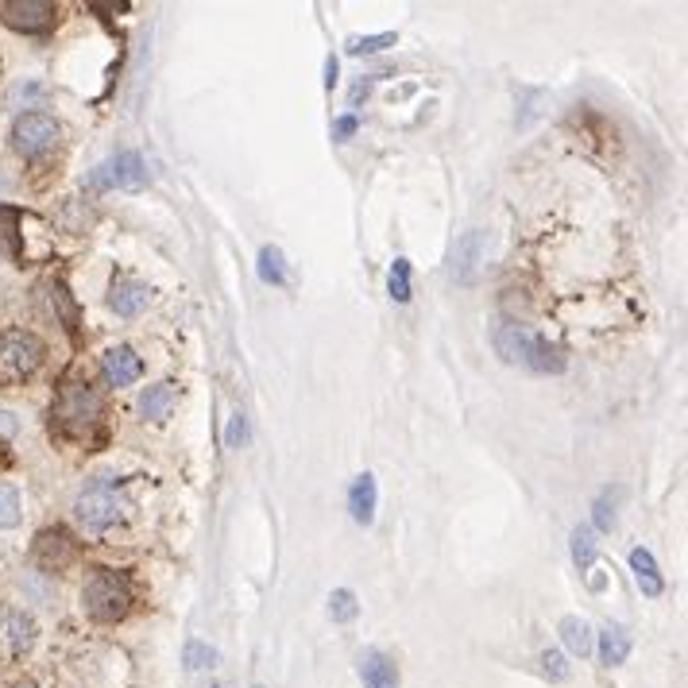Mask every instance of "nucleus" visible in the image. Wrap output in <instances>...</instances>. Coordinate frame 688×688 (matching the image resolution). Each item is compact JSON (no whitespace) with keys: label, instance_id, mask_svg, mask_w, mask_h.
<instances>
[{"label":"nucleus","instance_id":"obj_1","mask_svg":"<svg viewBox=\"0 0 688 688\" xmlns=\"http://www.w3.org/2000/svg\"><path fill=\"white\" fill-rule=\"evenodd\" d=\"M105 418V402H101V391L82 379V375H66L62 387H58L55 399V426L70 437H89V433L101 426Z\"/></svg>","mask_w":688,"mask_h":688},{"label":"nucleus","instance_id":"obj_2","mask_svg":"<svg viewBox=\"0 0 688 688\" xmlns=\"http://www.w3.org/2000/svg\"><path fill=\"white\" fill-rule=\"evenodd\" d=\"M495 348H499L503 360L522 364L530 372H542V375L565 372V352L557 344H549L545 337H538L534 329H526V325H499L495 329Z\"/></svg>","mask_w":688,"mask_h":688},{"label":"nucleus","instance_id":"obj_3","mask_svg":"<svg viewBox=\"0 0 688 688\" xmlns=\"http://www.w3.org/2000/svg\"><path fill=\"white\" fill-rule=\"evenodd\" d=\"M78 522L86 530H109L120 518L128 515V499H124V488L116 484L113 476H97L93 484H86V491L78 495Z\"/></svg>","mask_w":688,"mask_h":688},{"label":"nucleus","instance_id":"obj_4","mask_svg":"<svg viewBox=\"0 0 688 688\" xmlns=\"http://www.w3.org/2000/svg\"><path fill=\"white\" fill-rule=\"evenodd\" d=\"M128 603H132V584L124 573L113 569H93V576L86 580V607L93 619L101 623H113L128 615Z\"/></svg>","mask_w":688,"mask_h":688},{"label":"nucleus","instance_id":"obj_5","mask_svg":"<svg viewBox=\"0 0 688 688\" xmlns=\"http://www.w3.org/2000/svg\"><path fill=\"white\" fill-rule=\"evenodd\" d=\"M43 364V344L31 333H0V383H20Z\"/></svg>","mask_w":688,"mask_h":688},{"label":"nucleus","instance_id":"obj_6","mask_svg":"<svg viewBox=\"0 0 688 688\" xmlns=\"http://www.w3.org/2000/svg\"><path fill=\"white\" fill-rule=\"evenodd\" d=\"M55 144H58V124L43 113H24L16 120V128H12V147L20 155H28V159L47 155Z\"/></svg>","mask_w":688,"mask_h":688},{"label":"nucleus","instance_id":"obj_7","mask_svg":"<svg viewBox=\"0 0 688 688\" xmlns=\"http://www.w3.org/2000/svg\"><path fill=\"white\" fill-rule=\"evenodd\" d=\"M144 159L136 155V151H120L116 159H109V163H101L97 171H93V186H116V190H136V186H144Z\"/></svg>","mask_w":688,"mask_h":688},{"label":"nucleus","instance_id":"obj_8","mask_svg":"<svg viewBox=\"0 0 688 688\" xmlns=\"http://www.w3.org/2000/svg\"><path fill=\"white\" fill-rule=\"evenodd\" d=\"M0 16L4 24L16 31H47L55 24V4L47 0H12V4H0Z\"/></svg>","mask_w":688,"mask_h":688},{"label":"nucleus","instance_id":"obj_9","mask_svg":"<svg viewBox=\"0 0 688 688\" xmlns=\"http://www.w3.org/2000/svg\"><path fill=\"white\" fill-rule=\"evenodd\" d=\"M101 372H105V379H109L113 387H128V383H136V379H140L144 364H140V356H136L132 348L116 344V348H109V352L101 356Z\"/></svg>","mask_w":688,"mask_h":688},{"label":"nucleus","instance_id":"obj_10","mask_svg":"<svg viewBox=\"0 0 688 688\" xmlns=\"http://www.w3.org/2000/svg\"><path fill=\"white\" fill-rule=\"evenodd\" d=\"M70 557H74V542H70V534L66 530H43L39 538H35V561L43 565V569H62V565H70Z\"/></svg>","mask_w":688,"mask_h":688},{"label":"nucleus","instance_id":"obj_11","mask_svg":"<svg viewBox=\"0 0 688 688\" xmlns=\"http://www.w3.org/2000/svg\"><path fill=\"white\" fill-rule=\"evenodd\" d=\"M360 677H364V688H399V669L395 661L379 650H364L360 654Z\"/></svg>","mask_w":688,"mask_h":688},{"label":"nucleus","instance_id":"obj_12","mask_svg":"<svg viewBox=\"0 0 688 688\" xmlns=\"http://www.w3.org/2000/svg\"><path fill=\"white\" fill-rule=\"evenodd\" d=\"M147 298H151V290H147L140 279H116L113 294H109L113 310H116V314H124V317L140 314V310L147 306Z\"/></svg>","mask_w":688,"mask_h":688},{"label":"nucleus","instance_id":"obj_13","mask_svg":"<svg viewBox=\"0 0 688 688\" xmlns=\"http://www.w3.org/2000/svg\"><path fill=\"white\" fill-rule=\"evenodd\" d=\"M480 256H484V232H468L457 244V252H453V275H457L460 283H468L476 275Z\"/></svg>","mask_w":688,"mask_h":688},{"label":"nucleus","instance_id":"obj_14","mask_svg":"<svg viewBox=\"0 0 688 688\" xmlns=\"http://www.w3.org/2000/svg\"><path fill=\"white\" fill-rule=\"evenodd\" d=\"M348 511H352L356 522H364V526L372 522L375 518V476L364 472V476H356V480H352V491H348Z\"/></svg>","mask_w":688,"mask_h":688},{"label":"nucleus","instance_id":"obj_15","mask_svg":"<svg viewBox=\"0 0 688 688\" xmlns=\"http://www.w3.org/2000/svg\"><path fill=\"white\" fill-rule=\"evenodd\" d=\"M174 399H178L174 383H159V387H147V395L140 399V414H144V418H151V422H163V418L171 414Z\"/></svg>","mask_w":688,"mask_h":688},{"label":"nucleus","instance_id":"obj_16","mask_svg":"<svg viewBox=\"0 0 688 688\" xmlns=\"http://www.w3.org/2000/svg\"><path fill=\"white\" fill-rule=\"evenodd\" d=\"M631 569H634V580H638V588L646 592V596H661V573L658 565H654V557H650V549H634L631 553Z\"/></svg>","mask_w":688,"mask_h":688},{"label":"nucleus","instance_id":"obj_17","mask_svg":"<svg viewBox=\"0 0 688 688\" xmlns=\"http://www.w3.org/2000/svg\"><path fill=\"white\" fill-rule=\"evenodd\" d=\"M0 646L8 650V654H24L31 646V623L24 619V615H8L4 623H0Z\"/></svg>","mask_w":688,"mask_h":688},{"label":"nucleus","instance_id":"obj_18","mask_svg":"<svg viewBox=\"0 0 688 688\" xmlns=\"http://www.w3.org/2000/svg\"><path fill=\"white\" fill-rule=\"evenodd\" d=\"M627 654H631V638H627V631H623V627H607V631L600 634V661L603 665H623Z\"/></svg>","mask_w":688,"mask_h":688},{"label":"nucleus","instance_id":"obj_19","mask_svg":"<svg viewBox=\"0 0 688 688\" xmlns=\"http://www.w3.org/2000/svg\"><path fill=\"white\" fill-rule=\"evenodd\" d=\"M561 638H565V646L573 650V654H592V627L584 623V619H565L561 623Z\"/></svg>","mask_w":688,"mask_h":688},{"label":"nucleus","instance_id":"obj_20","mask_svg":"<svg viewBox=\"0 0 688 688\" xmlns=\"http://www.w3.org/2000/svg\"><path fill=\"white\" fill-rule=\"evenodd\" d=\"M259 279H263V283H275V287H279V283L287 279L279 248H263V252H259Z\"/></svg>","mask_w":688,"mask_h":688},{"label":"nucleus","instance_id":"obj_21","mask_svg":"<svg viewBox=\"0 0 688 688\" xmlns=\"http://www.w3.org/2000/svg\"><path fill=\"white\" fill-rule=\"evenodd\" d=\"M16 522H20V495H16V488L0 484V530H8Z\"/></svg>","mask_w":688,"mask_h":688},{"label":"nucleus","instance_id":"obj_22","mask_svg":"<svg viewBox=\"0 0 688 688\" xmlns=\"http://www.w3.org/2000/svg\"><path fill=\"white\" fill-rule=\"evenodd\" d=\"M391 298L410 302V263L406 259H395V267H391Z\"/></svg>","mask_w":688,"mask_h":688},{"label":"nucleus","instance_id":"obj_23","mask_svg":"<svg viewBox=\"0 0 688 688\" xmlns=\"http://www.w3.org/2000/svg\"><path fill=\"white\" fill-rule=\"evenodd\" d=\"M573 557L576 565H592V557H596V542H592V530H573Z\"/></svg>","mask_w":688,"mask_h":688},{"label":"nucleus","instance_id":"obj_24","mask_svg":"<svg viewBox=\"0 0 688 688\" xmlns=\"http://www.w3.org/2000/svg\"><path fill=\"white\" fill-rule=\"evenodd\" d=\"M391 43H395V35H368V39H352L348 51H352V55H372V51H383V47H391Z\"/></svg>","mask_w":688,"mask_h":688},{"label":"nucleus","instance_id":"obj_25","mask_svg":"<svg viewBox=\"0 0 688 688\" xmlns=\"http://www.w3.org/2000/svg\"><path fill=\"white\" fill-rule=\"evenodd\" d=\"M333 619H341V623H348L352 615H356V596L348 592V588H341V592H333Z\"/></svg>","mask_w":688,"mask_h":688},{"label":"nucleus","instance_id":"obj_26","mask_svg":"<svg viewBox=\"0 0 688 688\" xmlns=\"http://www.w3.org/2000/svg\"><path fill=\"white\" fill-rule=\"evenodd\" d=\"M213 661H217V654H213L205 642H190V646H186V665H190V669H205V665H213Z\"/></svg>","mask_w":688,"mask_h":688},{"label":"nucleus","instance_id":"obj_27","mask_svg":"<svg viewBox=\"0 0 688 688\" xmlns=\"http://www.w3.org/2000/svg\"><path fill=\"white\" fill-rule=\"evenodd\" d=\"M542 669H545V677H549V681H569V665H565L561 654H549V650H545Z\"/></svg>","mask_w":688,"mask_h":688},{"label":"nucleus","instance_id":"obj_28","mask_svg":"<svg viewBox=\"0 0 688 688\" xmlns=\"http://www.w3.org/2000/svg\"><path fill=\"white\" fill-rule=\"evenodd\" d=\"M248 441V418L244 414H232L229 422V449H240Z\"/></svg>","mask_w":688,"mask_h":688},{"label":"nucleus","instance_id":"obj_29","mask_svg":"<svg viewBox=\"0 0 688 688\" xmlns=\"http://www.w3.org/2000/svg\"><path fill=\"white\" fill-rule=\"evenodd\" d=\"M596 526H603V530H611V526H615V511H611L607 495H603L600 503H596Z\"/></svg>","mask_w":688,"mask_h":688},{"label":"nucleus","instance_id":"obj_30","mask_svg":"<svg viewBox=\"0 0 688 688\" xmlns=\"http://www.w3.org/2000/svg\"><path fill=\"white\" fill-rule=\"evenodd\" d=\"M356 132V116H341L337 120V136H352Z\"/></svg>","mask_w":688,"mask_h":688},{"label":"nucleus","instance_id":"obj_31","mask_svg":"<svg viewBox=\"0 0 688 688\" xmlns=\"http://www.w3.org/2000/svg\"><path fill=\"white\" fill-rule=\"evenodd\" d=\"M333 82H337V58L329 55V62H325V86L333 89Z\"/></svg>","mask_w":688,"mask_h":688},{"label":"nucleus","instance_id":"obj_32","mask_svg":"<svg viewBox=\"0 0 688 688\" xmlns=\"http://www.w3.org/2000/svg\"><path fill=\"white\" fill-rule=\"evenodd\" d=\"M4 468H12V453H8V445H4V437H0V472Z\"/></svg>","mask_w":688,"mask_h":688},{"label":"nucleus","instance_id":"obj_33","mask_svg":"<svg viewBox=\"0 0 688 688\" xmlns=\"http://www.w3.org/2000/svg\"><path fill=\"white\" fill-rule=\"evenodd\" d=\"M16 688H39V685H16Z\"/></svg>","mask_w":688,"mask_h":688},{"label":"nucleus","instance_id":"obj_34","mask_svg":"<svg viewBox=\"0 0 688 688\" xmlns=\"http://www.w3.org/2000/svg\"><path fill=\"white\" fill-rule=\"evenodd\" d=\"M0 194H4V178H0Z\"/></svg>","mask_w":688,"mask_h":688}]
</instances>
